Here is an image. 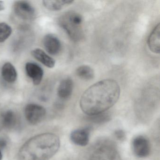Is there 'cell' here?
I'll use <instances>...</instances> for the list:
<instances>
[{"mask_svg":"<svg viewBox=\"0 0 160 160\" xmlns=\"http://www.w3.org/2000/svg\"><path fill=\"white\" fill-rule=\"evenodd\" d=\"M25 116L27 120L32 124H37L42 121L46 114L44 108L36 104H29L26 106Z\"/></svg>","mask_w":160,"mask_h":160,"instance_id":"5b68a950","label":"cell"},{"mask_svg":"<svg viewBox=\"0 0 160 160\" xmlns=\"http://www.w3.org/2000/svg\"><path fill=\"white\" fill-rule=\"evenodd\" d=\"M15 14L23 20H33L36 16V12L34 7L28 2L24 1L15 2L13 6Z\"/></svg>","mask_w":160,"mask_h":160,"instance_id":"8992f818","label":"cell"},{"mask_svg":"<svg viewBox=\"0 0 160 160\" xmlns=\"http://www.w3.org/2000/svg\"><path fill=\"white\" fill-rule=\"evenodd\" d=\"M2 153L1 151L0 150V160H2Z\"/></svg>","mask_w":160,"mask_h":160,"instance_id":"cb8c5ba5","label":"cell"},{"mask_svg":"<svg viewBox=\"0 0 160 160\" xmlns=\"http://www.w3.org/2000/svg\"><path fill=\"white\" fill-rule=\"evenodd\" d=\"M89 120L95 123H101L108 121L110 119L109 115L106 113H102L93 116H89Z\"/></svg>","mask_w":160,"mask_h":160,"instance_id":"d6986e66","label":"cell"},{"mask_svg":"<svg viewBox=\"0 0 160 160\" xmlns=\"http://www.w3.org/2000/svg\"><path fill=\"white\" fill-rule=\"evenodd\" d=\"M26 71L28 76L31 78L33 84L37 86L40 84L43 77V71L37 63L28 62L26 64Z\"/></svg>","mask_w":160,"mask_h":160,"instance_id":"9c48e42d","label":"cell"},{"mask_svg":"<svg viewBox=\"0 0 160 160\" xmlns=\"http://www.w3.org/2000/svg\"><path fill=\"white\" fill-rule=\"evenodd\" d=\"M7 141L3 138H0V149H3L7 146Z\"/></svg>","mask_w":160,"mask_h":160,"instance_id":"44dd1931","label":"cell"},{"mask_svg":"<svg viewBox=\"0 0 160 160\" xmlns=\"http://www.w3.org/2000/svg\"><path fill=\"white\" fill-rule=\"evenodd\" d=\"M2 127L3 126H2V114L0 113V131H1Z\"/></svg>","mask_w":160,"mask_h":160,"instance_id":"603a6c76","label":"cell"},{"mask_svg":"<svg viewBox=\"0 0 160 160\" xmlns=\"http://www.w3.org/2000/svg\"><path fill=\"white\" fill-rule=\"evenodd\" d=\"M118 153L115 144L108 140H101L93 147L90 160H117Z\"/></svg>","mask_w":160,"mask_h":160,"instance_id":"277c9868","label":"cell"},{"mask_svg":"<svg viewBox=\"0 0 160 160\" xmlns=\"http://www.w3.org/2000/svg\"><path fill=\"white\" fill-rule=\"evenodd\" d=\"M59 138L55 134L46 133L27 141L19 150L18 160H48L60 147Z\"/></svg>","mask_w":160,"mask_h":160,"instance_id":"7a4b0ae2","label":"cell"},{"mask_svg":"<svg viewBox=\"0 0 160 160\" xmlns=\"http://www.w3.org/2000/svg\"><path fill=\"white\" fill-rule=\"evenodd\" d=\"M150 50L155 54H159L160 50V26L158 24L152 30L148 40Z\"/></svg>","mask_w":160,"mask_h":160,"instance_id":"8fae6325","label":"cell"},{"mask_svg":"<svg viewBox=\"0 0 160 160\" xmlns=\"http://www.w3.org/2000/svg\"><path fill=\"white\" fill-rule=\"evenodd\" d=\"M73 89V82L71 78L63 79L58 89V95L62 100H67L71 97Z\"/></svg>","mask_w":160,"mask_h":160,"instance_id":"7c38bea8","label":"cell"},{"mask_svg":"<svg viewBox=\"0 0 160 160\" xmlns=\"http://www.w3.org/2000/svg\"><path fill=\"white\" fill-rule=\"evenodd\" d=\"M115 137L118 140H120V141H123L125 138V132L123 131L122 130H117L115 131Z\"/></svg>","mask_w":160,"mask_h":160,"instance_id":"ffe728a7","label":"cell"},{"mask_svg":"<svg viewBox=\"0 0 160 160\" xmlns=\"http://www.w3.org/2000/svg\"><path fill=\"white\" fill-rule=\"evenodd\" d=\"M2 76L5 81L11 83L16 80L18 74L14 66L10 62H6L2 69Z\"/></svg>","mask_w":160,"mask_h":160,"instance_id":"5bb4252c","label":"cell"},{"mask_svg":"<svg viewBox=\"0 0 160 160\" xmlns=\"http://www.w3.org/2000/svg\"><path fill=\"white\" fill-rule=\"evenodd\" d=\"M58 23L74 42H79L84 38L83 18L80 14L74 12H67L59 18Z\"/></svg>","mask_w":160,"mask_h":160,"instance_id":"3957f363","label":"cell"},{"mask_svg":"<svg viewBox=\"0 0 160 160\" xmlns=\"http://www.w3.org/2000/svg\"><path fill=\"white\" fill-rule=\"evenodd\" d=\"M90 129L89 128L78 129L73 131L70 138L73 143L79 146H86L88 143Z\"/></svg>","mask_w":160,"mask_h":160,"instance_id":"30bf717a","label":"cell"},{"mask_svg":"<svg viewBox=\"0 0 160 160\" xmlns=\"http://www.w3.org/2000/svg\"><path fill=\"white\" fill-rule=\"evenodd\" d=\"M73 2L69 0H60V1H43L44 6L50 11H58L61 10L64 6L70 5Z\"/></svg>","mask_w":160,"mask_h":160,"instance_id":"9a60e30c","label":"cell"},{"mask_svg":"<svg viewBox=\"0 0 160 160\" xmlns=\"http://www.w3.org/2000/svg\"><path fill=\"white\" fill-rule=\"evenodd\" d=\"M12 32V29L8 24L5 23H0V43L5 42Z\"/></svg>","mask_w":160,"mask_h":160,"instance_id":"ac0fdd59","label":"cell"},{"mask_svg":"<svg viewBox=\"0 0 160 160\" xmlns=\"http://www.w3.org/2000/svg\"><path fill=\"white\" fill-rule=\"evenodd\" d=\"M44 47L47 52L50 55L55 56L60 52L62 49L61 43L58 38L52 34H48L44 37Z\"/></svg>","mask_w":160,"mask_h":160,"instance_id":"ba28073f","label":"cell"},{"mask_svg":"<svg viewBox=\"0 0 160 160\" xmlns=\"http://www.w3.org/2000/svg\"><path fill=\"white\" fill-rule=\"evenodd\" d=\"M132 149L135 155L139 158L147 157L150 152L149 141L143 136H138L132 141Z\"/></svg>","mask_w":160,"mask_h":160,"instance_id":"52a82bcc","label":"cell"},{"mask_svg":"<svg viewBox=\"0 0 160 160\" xmlns=\"http://www.w3.org/2000/svg\"><path fill=\"white\" fill-rule=\"evenodd\" d=\"M4 9V4L2 1H0V12L3 11Z\"/></svg>","mask_w":160,"mask_h":160,"instance_id":"7402d4cb","label":"cell"},{"mask_svg":"<svg viewBox=\"0 0 160 160\" xmlns=\"http://www.w3.org/2000/svg\"><path fill=\"white\" fill-rule=\"evenodd\" d=\"M17 118L14 112L11 110L2 114V126L7 129H12L16 125Z\"/></svg>","mask_w":160,"mask_h":160,"instance_id":"2e32d148","label":"cell"},{"mask_svg":"<svg viewBox=\"0 0 160 160\" xmlns=\"http://www.w3.org/2000/svg\"><path fill=\"white\" fill-rule=\"evenodd\" d=\"M120 94V88L116 80H101L85 91L80 99V108L88 116L104 113L117 102Z\"/></svg>","mask_w":160,"mask_h":160,"instance_id":"6da1fadb","label":"cell"},{"mask_svg":"<svg viewBox=\"0 0 160 160\" xmlns=\"http://www.w3.org/2000/svg\"><path fill=\"white\" fill-rule=\"evenodd\" d=\"M31 54L36 59L46 67L52 68L55 66L56 63L55 60L40 48H36L32 50Z\"/></svg>","mask_w":160,"mask_h":160,"instance_id":"4fadbf2b","label":"cell"},{"mask_svg":"<svg viewBox=\"0 0 160 160\" xmlns=\"http://www.w3.org/2000/svg\"><path fill=\"white\" fill-rule=\"evenodd\" d=\"M76 75L79 78L85 80H90L94 78L93 69L88 65H82L77 69Z\"/></svg>","mask_w":160,"mask_h":160,"instance_id":"e0dca14e","label":"cell"}]
</instances>
